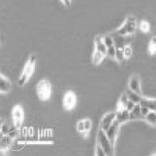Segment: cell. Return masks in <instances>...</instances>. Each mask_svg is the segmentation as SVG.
Masks as SVG:
<instances>
[{
  "mask_svg": "<svg viewBox=\"0 0 156 156\" xmlns=\"http://www.w3.org/2000/svg\"><path fill=\"white\" fill-rule=\"evenodd\" d=\"M36 93L38 97L43 101L50 99L52 94V86L47 80H40L36 85Z\"/></svg>",
  "mask_w": 156,
  "mask_h": 156,
  "instance_id": "4",
  "label": "cell"
},
{
  "mask_svg": "<svg viewBox=\"0 0 156 156\" xmlns=\"http://www.w3.org/2000/svg\"><path fill=\"white\" fill-rule=\"evenodd\" d=\"M140 30L143 33H147L150 30V24L146 20H142L139 23Z\"/></svg>",
  "mask_w": 156,
  "mask_h": 156,
  "instance_id": "20",
  "label": "cell"
},
{
  "mask_svg": "<svg viewBox=\"0 0 156 156\" xmlns=\"http://www.w3.org/2000/svg\"><path fill=\"white\" fill-rule=\"evenodd\" d=\"M116 120L121 124L130 121V111L126 109L118 110L116 112Z\"/></svg>",
  "mask_w": 156,
  "mask_h": 156,
  "instance_id": "11",
  "label": "cell"
},
{
  "mask_svg": "<svg viewBox=\"0 0 156 156\" xmlns=\"http://www.w3.org/2000/svg\"><path fill=\"white\" fill-rule=\"evenodd\" d=\"M128 85L129 89L140 95H143L141 80L139 76L137 74H134L130 77Z\"/></svg>",
  "mask_w": 156,
  "mask_h": 156,
  "instance_id": "9",
  "label": "cell"
},
{
  "mask_svg": "<svg viewBox=\"0 0 156 156\" xmlns=\"http://www.w3.org/2000/svg\"><path fill=\"white\" fill-rule=\"evenodd\" d=\"M84 122V127H85V130L86 132L89 133L91 128H92V121H91V119L88 118H86L85 119L83 120Z\"/></svg>",
  "mask_w": 156,
  "mask_h": 156,
  "instance_id": "26",
  "label": "cell"
},
{
  "mask_svg": "<svg viewBox=\"0 0 156 156\" xmlns=\"http://www.w3.org/2000/svg\"><path fill=\"white\" fill-rule=\"evenodd\" d=\"M139 104L143 107H147L151 111H156V99L149 98L143 96Z\"/></svg>",
  "mask_w": 156,
  "mask_h": 156,
  "instance_id": "13",
  "label": "cell"
},
{
  "mask_svg": "<svg viewBox=\"0 0 156 156\" xmlns=\"http://www.w3.org/2000/svg\"><path fill=\"white\" fill-rule=\"evenodd\" d=\"M115 59L118 62H122L125 59V57L124 54L123 48H117L116 51V58Z\"/></svg>",
  "mask_w": 156,
  "mask_h": 156,
  "instance_id": "21",
  "label": "cell"
},
{
  "mask_svg": "<svg viewBox=\"0 0 156 156\" xmlns=\"http://www.w3.org/2000/svg\"><path fill=\"white\" fill-rule=\"evenodd\" d=\"M125 92L128 96V98L130 101L135 103V104H139L143 95H140L138 93L134 92L129 89H128Z\"/></svg>",
  "mask_w": 156,
  "mask_h": 156,
  "instance_id": "15",
  "label": "cell"
},
{
  "mask_svg": "<svg viewBox=\"0 0 156 156\" xmlns=\"http://www.w3.org/2000/svg\"><path fill=\"white\" fill-rule=\"evenodd\" d=\"M140 105L137 104L135 107L130 111V121L134 120H144V117L143 116L140 111Z\"/></svg>",
  "mask_w": 156,
  "mask_h": 156,
  "instance_id": "14",
  "label": "cell"
},
{
  "mask_svg": "<svg viewBox=\"0 0 156 156\" xmlns=\"http://www.w3.org/2000/svg\"><path fill=\"white\" fill-rule=\"evenodd\" d=\"M102 39L104 43L107 48L110 47L111 46L114 45V41L113 37L112 35H106L102 36Z\"/></svg>",
  "mask_w": 156,
  "mask_h": 156,
  "instance_id": "19",
  "label": "cell"
},
{
  "mask_svg": "<svg viewBox=\"0 0 156 156\" xmlns=\"http://www.w3.org/2000/svg\"><path fill=\"white\" fill-rule=\"evenodd\" d=\"M77 102L76 96L72 91H69L65 94L63 99V106L67 111H71L76 107Z\"/></svg>",
  "mask_w": 156,
  "mask_h": 156,
  "instance_id": "6",
  "label": "cell"
},
{
  "mask_svg": "<svg viewBox=\"0 0 156 156\" xmlns=\"http://www.w3.org/2000/svg\"><path fill=\"white\" fill-rule=\"evenodd\" d=\"M116 51H117V47L115 45H113L110 47L107 48L106 56L111 58L112 59H115Z\"/></svg>",
  "mask_w": 156,
  "mask_h": 156,
  "instance_id": "22",
  "label": "cell"
},
{
  "mask_svg": "<svg viewBox=\"0 0 156 156\" xmlns=\"http://www.w3.org/2000/svg\"><path fill=\"white\" fill-rule=\"evenodd\" d=\"M123 51L124 56L125 57V59H128L132 56V49L130 44H126V45L123 48Z\"/></svg>",
  "mask_w": 156,
  "mask_h": 156,
  "instance_id": "23",
  "label": "cell"
},
{
  "mask_svg": "<svg viewBox=\"0 0 156 156\" xmlns=\"http://www.w3.org/2000/svg\"><path fill=\"white\" fill-rule=\"evenodd\" d=\"M61 1L67 7H69L71 5V0H61Z\"/></svg>",
  "mask_w": 156,
  "mask_h": 156,
  "instance_id": "30",
  "label": "cell"
},
{
  "mask_svg": "<svg viewBox=\"0 0 156 156\" xmlns=\"http://www.w3.org/2000/svg\"><path fill=\"white\" fill-rule=\"evenodd\" d=\"M140 111H141V114H142L143 116H147V114H149V112L151 111L150 109H148L147 107H143L140 105Z\"/></svg>",
  "mask_w": 156,
  "mask_h": 156,
  "instance_id": "28",
  "label": "cell"
},
{
  "mask_svg": "<svg viewBox=\"0 0 156 156\" xmlns=\"http://www.w3.org/2000/svg\"><path fill=\"white\" fill-rule=\"evenodd\" d=\"M128 101H129V99L128 98V96L126 95V92L123 93L119 99L118 104V110L125 109L126 105L128 103Z\"/></svg>",
  "mask_w": 156,
  "mask_h": 156,
  "instance_id": "18",
  "label": "cell"
},
{
  "mask_svg": "<svg viewBox=\"0 0 156 156\" xmlns=\"http://www.w3.org/2000/svg\"><path fill=\"white\" fill-rule=\"evenodd\" d=\"M11 129H10V127L6 124V123H3L1 126V133L2 135L3 136H7L9 133H10Z\"/></svg>",
  "mask_w": 156,
  "mask_h": 156,
  "instance_id": "24",
  "label": "cell"
},
{
  "mask_svg": "<svg viewBox=\"0 0 156 156\" xmlns=\"http://www.w3.org/2000/svg\"><path fill=\"white\" fill-rule=\"evenodd\" d=\"M1 85H0V92L2 94H7L9 92L12 88V83L8 78L4 76L2 74L0 75Z\"/></svg>",
  "mask_w": 156,
  "mask_h": 156,
  "instance_id": "10",
  "label": "cell"
},
{
  "mask_svg": "<svg viewBox=\"0 0 156 156\" xmlns=\"http://www.w3.org/2000/svg\"><path fill=\"white\" fill-rule=\"evenodd\" d=\"M137 29V22L135 16L128 15L123 24L114 31L113 34L118 35L127 37L135 33Z\"/></svg>",
  "mask_w": 156,
  "mask_h": 156,
  "instance_id": "1",
  "label": "cell"
},
{
  "mask_svg": "<svg viewBox=\"0 0 156 156\" xmlns=\"http://www.w3.org/2000/svg\"><path fill=\"white\" fill-rule=\"evenodd\" d=\"M137 104H135V103L131 101H128V103L126 104V105L125 109H127L128 111H131L132 110L133 108L135 107V105Z\"/></svg>",
  "mask_w": 156,
  "mask_h": 156,
  "instance_id": "29",
  "label": "cell"
},
{
  "mask_svg": "<svg viewBox=\"0 0 156 156\" xmlns=\"http://www.w3.org/2000/svg\"><path fill=\"white\" fill-rule=\"evenodd\" d=\"M116 119V112H110L105 114L100 123L99 129L106 131Z\"/></svg>",
  "mask_w": 156,
  "mask_h": 156,
  "instance_id": "8",
  "label": "cell"
},
{
  "mask_svg": "<svg viewBox=\"0 0 156 156\" xmlns=\"http://www.w3.org/2000/svg\"><path fill=\"white\" fill-rule=\"evenodd\" d=\"M95 155L97 156H106V154L104 150L99 144L96 143V146L95 148Z\"/></svg>",
  "mask_w": 156,
  "mask_h": 156,
  "instance_id": "25",
  "label": "cell"
},
{
  "mask_svg": "<svg viewBox=\"0 0 156 156\" xmlns=\"http://www.w3.org/2000/svg\"><path fill=\"white\" fill-rule=\"evenodd\" d=\"M144 121L152 126H156V111H151L145 116Z\"/></svg>",
  "mask_w": 156,
  "mask_h": 156,
  "instance_id": "17",
  "label": "cell"
},
{
  "mask_svg": "<svg viewBox=\"0 0 156 156\" xmlns=\"http://www.w3.org/2000/svg\"><path fill=\"white\" fill-rule=\"evenodd\" d=\"M36 57L31 55L24 66L21 74L18 80V85L22 87L25 85L33 73L35 68Z\"/></svg>",
  "mask_w": 156,
  "mask_h": 156,
  "instance_id": "2",
  "label": "cell"
},
{
  "mask_svg": "<svg viewBox=\"0 0 156 156\" xmlns=\"http://www.w3.org/2000/svg\"><path fill=\"white\" fill-rule=\"evenodd\" d=\"M97 143L103 149L106 156H113L114 146L109 140L105 132L100 129L97 133Z\"/></svg>",
  "mask_w": 156,
  "mask_h": 156,
  "instance_id": "3",
  "label": "cell"
},
{
  "mask_svg": "<svg viewBox=\"0 0 156 156\" xmlns=\"http://www.w3.org/2000/svg\"><path fill=\"white\" fill-rule=\"evenodd\" d=\"M12 119L15 128L20 130L21 128L24 118V110L20 105H15L12 110Z\"/></svg>",
  "mask_w": 156,
  "mask_h": 156,
  "instance_id": "5",
  "label": "cell"
},
{
  "mask_svg": "<svg viewBox=\"0 0 156 156\" xmlns=\"http://www.w3.org/2000/svg\"><path fill=\"white\" fill-rule=\"evenodd\" d=\"M105 57L106 56L105 55L95 50L92 55L93 63L95 66L99 65L102 63V62Z\"/></svg>",
  "mask_w": 156,
  "mask_h": 156,
  "instance_id": "16",
  "label": "cell"
},
{
  "mask_svg": "<svg viewBox=\"0 0 156 156\" xmlns=\"http://www.w3.org/2000/svg\"><path fill=\"white\" fill-rule=\"evenodd\" d=\"M107 48L105 44L102 36H97L95 40V50L105 55L106 56Z\"/></svg>",
  "mask_w": 156,
  "mask_h": 156,
  "instance_id": "12",
  "label": "cell"
},
{
  "mask_svg": "<svg viewBox=\"0 0 156 156\" xmlns=\"http://www.w3.org/2000/svg\"><path fill=\"white\" fill-rule=\"evenodd\" d=\"M76 130L81 134L85 131L83 120L79 121L77 123V124H76Z\"/></svg>",
  "mask_w": 156,
  "mask_h": 156,
  "instance_id": "27",
  "label": "cell"
},
{
  "mask_svg": "<svg viewBox=\"0 0 156 156\" xmlns=\"http://www.w3.org/2000/svg\"><path fill=\"white\" fill-rule=\"evenodd\" d=\"M121 126V124H119L116 120L111 126L105 131L107 137L109 138V140L111 143L114 146L115 145L116 140L118 137Z\"/></svg>",
  "mask_w": 156,
  "mask_h": 156,
  "instance_id": "7",
  "label": "cell"
}]
</instances>
